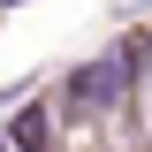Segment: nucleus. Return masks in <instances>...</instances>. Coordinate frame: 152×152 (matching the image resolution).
Returning <instances> with one entry per match:
<instances>
[{"mask_svg":"<svg viewBox=\"0 0 152 152\" xmlns=\"http://www.w3.org/2000/svg\"><path fill=\"white\" fill-rule=\"evenodd\" d=\"M122 91H129V53H99L91 69H76V76H69V99H76L84 114H99V107H114Z\"/></svg>","mask_w":152,"mask_h":152,"instance_id":"f257e3e1","label":"nucleus"},{"mask_svg":"<svg viewBox=\"0 0 152 152\" xmlns=\"http://www.w3.org/2000/svg\"><path fill=\"white\" fill-rule=\"evenodd\" d=\"M15 152H46V114H38V107L15 114Z\"/></svg>","mask_w":152,"mask_h":152,"instance_id":"f03ea898","label":"nucleus"},{"mask_svg":"<svg viewBox=\"0 0 152 152\" xmlns=\"http://www.w3.org/2000/svg\"><path fill=\"white\" fill-rule=\"evenodd\" d=\"M0 152H15V137H0Z\"/></svg>","mask_w":152,"mask_h":152,"instance_id":"7ed1b4c3","label":"nucleus"},{"mask_svg":"<svg viewBox=\"0 0 152 152\" xmlns=\"http://www.w3.org/2000/svg\"><path fill=\"white\" fill-rule=\"evenodd\" d=\"M8 8H15V0H8Z\"/></svg>","mask_w":152,"mask_h":152,"instance_id":"20e7f679","label":"nucleus"}]
</instances>
